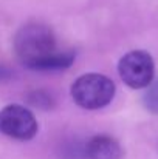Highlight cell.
Here are the masks:
<instances>
[{
  "label": "cell",
  "mask_w": 158,
  "mask_h": 159,
  "mask_svg": "<svg viewBox=\"0 0 158 159\" xmlns=\"http://www.w3.org/2000/svg\"><path fill=\"white\" fill-rule=\"evenodd\" d=\"M14 51L25 66L36 71H42L44 65L59 53L54 33L42 23L23 25L14 37Z\"/></svg>",
  "instance_id": "6da1fadb"
},
{
  "label": "cell",
  "mask_w": 158,
  "mask_h": 159,
  "mask_svg": "<svg viewBox=\"0 0 158 159\" xmlns=\"http://www.w3.org/2000/svg\"><path fill=\"white\" fill-rule=\"evenodd\" d=\"M116 88L112 79L99 73L79 76L71 85V98L84 110H101L115 98Z\"/></svg>",
  "instance_id": "7a4b0ae2"
},
{
  "label": "cell",
  "mask_w": 158,
  "mask_h": 159,
  "mask_svg": "<svg viewBox=\"0 0 158 159\" xmlns=\"http://www.w3.org/2000/svg\"><path fill=\"white\" fill-rule=\"evenodd\" d=\"M118 73L127 87L133 90H141L154 80L155 63L147 51L133 50L119 59Z\"/></svg>",
  "instance_id": "3957f363"
},
{
  "label": "cell",
  "mask_w": 158,
  "mask_h": 159,
  "mask_svg": "<svg viewBox=\"0 0 158 159\" xmlns=\"http://www.w3.org/2000/svg\"><path fill=\"white\" fill-rule=\"evenodd\" d=\"M34 114L22 105L11 104L0 110V133L16 141H30L37 133Z\"/></svg>",
  "instance_id": "277c9868"
},
{
  "label": "cell",
  "mask_w": 158,
  "mask_h": 159,
  "mask_svg": "<svg viewBox=\"0 0 158 159\" xmlns=\"http://www.w3.org/2000/svg\"><path fill=\"white\" fill-rule=\"evenodd\" d=\"M82 156L85 159H121L122 147L108 134H96L84 145Z\"/></svg>",
  "instance_id": "5b68a950"
},
{
  "label": "cell",
  "mask_w": 158,
  "mask_h": 159,
  "mask_svg": "<svg viewBox=\"0 0 158 159\" xmlns=\"http://www.w3.org/2000/svg\"><path fill=\"white\" fill-rule=\"evenodd\" d=\"M143 105L147 111L158 114V79H154L143 94Z\"/></svg>",
  "instance_id": "8992f818"
},
{
  "label": "cell",
  "mask_w": 158,
  "mask_h": 159,
  "mask_svg": "<svg viewBox=\"0 0 158 159\" xmlns=\"http://www.w3.org/2000/svg\"><path fill=\"white\" fill-rule=\"evenodd\" d=\"M30 104L37 108H51L53 107V99L51 96L45 91H34L30 94Z\"/></svg>",
  "instance_id": "52a82bcc"
}]
</instances>
